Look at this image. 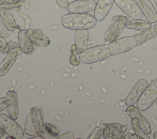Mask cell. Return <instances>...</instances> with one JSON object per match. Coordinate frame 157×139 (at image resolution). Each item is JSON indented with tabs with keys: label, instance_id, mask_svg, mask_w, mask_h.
Returning a JSON list of instances; mask_svg holds the SVG:
<instances>
[{
	"label": "cell",
	"instance_id": "cell-17",
	"mask_svg": "<svg viewBox=\"0 0 157 139\" xmlns=\"http://www.w3.org/2000/svg\"><path fill=\"white\" fill-rule=\"evenodd\" d=\"M30 38L33 43L38 47H46L50 43V40L40 29L29 28L28 29Z\"/></svg>",
	"mask_w": 157,
	"mask_h": 139
},
{
	"label": "cell",
	"instance_id": "cell-29",
	"mask_svg": "<svg viewBox=\"0 0 157 139\" xmlns=\"http://www.w3.org/2000/svg\"><path fill=\"white\" fill-rule=\"evenodd\" d=\"M21 6L20 2L18 3H10V4H2L0 5V9H4L6 10H11V9H17L18 7H20Z\"/></svg>",
	"mask_w": 157,
	"mask_h": 139
},
{
	"label": "cell",
	"instance_id": "cell-13",
	"mask_svg": "<svg viewBox=\"0 0 157 139\" xmlns=\"http://www.w3.org/2000/svg\"><path fill=\"white\" fill-rule=\"evenodd\" d=\"M135 2L148 21L157 22V12L150 0H135Z\"/></svg>",
	"mask_w": 157,
	"mask_h": 139
},
{
	"label": "cell",
	"instance_id": "cell-41",
	"mask_svg": "<svg viewBox=\"0 0 157 139\" xmlns=\"http://www.w3.org/2000/svg\"><path fill=\"white\" fill-rule=\"evenodd\" d=\"M156 106H157V99H156Z\"/></svg>",
	"mask_w": 157,
	"mask_h": 139
},
{
	"label": "cell",
	"instance_id": "cell-38",
	"mask_svg": "<svg viewBox=\"0 0 157 139\" xmlns=\"http://www.w3.org/2000/svg\"><path fill=\"white\" fill-rule=\"evenodd\" d=\"M153 138H154V139H157V132H156L153 134Z\"/></svg>",
	"mask_w": 157,
	"mask_h": 139
},
{
	"label": "cell",
	"instance_id": "cell-3",
	"mask_svg": "<svg viewBox=\"0 0 157 139\" xmlns=\"http://www.w3.org/2000/svg\"><path fill=\"white\" fill-rule=\"evenodd\" d=\"M111 56L108 44L94 46L79 54V59L83 64H92L103 61Z\"/></svg>",
	"mask_w": 157,
	"mask_h": 139
},
{
	"label": "cell",
	"instance_id": "cell-20",
	"mask_svg": "<svg viewBox=\"0 0 157 139\" xmlns=\"http://www.w3.org/2000/svg\"><path fill=\"white\" fill-rule=\"evenodd\" d=\"M0 17L2 22L9 31H13L17 29L15 19L9 10L0 9Z\"/></svg>",
	"mask_w": 157,
	"mask_h": 139
},
{
	"label": "cell",
	"instance_id": "cell-12",
	"mask_svg": "<svg viewBox=\"0 0 157 139\" xmlns=\"http://www.w3.org/2000/svg\"><path fill=\"white\" fill-rule=\"evenodd\" d=\"M147 85L148 83L146 80L140 79L124 99V103L126 105H133L137 103L138 99Z\"/></svg>",
	"mask_w": 157,
	"mask_h": 139
},
{
	"label": "cell",
	"instance_id": "cell-32",
	"mask_svg": "<svg viewBox=\"0 0 157 139\" xmlns=\"http://www.w3.org/2000/svg\"><path fill=\"white\" fill-rule=\"evenodd\" d=\"M8 102L6 97L0 98V111L4 110L7 107Z\"/></svg>",
	"mask_w": 157,
	"mask_h": 139
},
{
	"label": "cell",
	"instance_id": "cell-30",
	"mask_svg": "<svg viewBox=\"0 0 157 139\" xmlns=\"http://www.w3.org/2000/svg\"><path fill=\"white\" fill-rule=\"evenodd\" d=\"M9 36V31L5 26L2 22L0 21V36L6 37Z\"/></svg>",
	"mask_w": 157,
	"mask_h": 139
},
{
	"label": "cell",
	"instance_id": "cell-40",
	"mask_svg": "<svg viewBox=\"0 0 157 139\" xmlns=\"http://www.w3.org/2000/svg\"><path fill=\"white\" fill-rule=\"evenodd\" d=\"M154 1H155V5H156V9H157V0H154Z\"/></svg>",
	"mask_w": 157,
	"mask_h": 139
},
{
	"label": "cell",
	"instance_id": "cell-16",
	"mask_svg": "<svg viewBox=\"0 0 157 139\" xmlns=\"http://www.w3.org/2000/svg\"><path fill=\"white\" fill-rule=\"evenodd\" d=\"M18 43L21 51L25 54H30L33 51V43L27 29H21L18 32Z\"/></svg>",
	"mask_w": 157,
	"mask_h": 139
},
{
	"label": "cell",
	"instance_id": "cell-18",
	"mask_svg": "<svg viewBox=\"0 0 157 139\" xmlns=\"http://www.w3.org/2000/svg\"><path fill=\"white\" fill-rule=\"evenodd\" d=\"M89 40V32L87 29L76 30L75 32V45L78 54L87 48Z\"/></svg>",
	"mask_w": 157,
	"mask_h": 139
},
{
	"label": "cell",
	"instance_id": "cell-26",
	"mask_svg": "<svg viewBox=\"0 0 157 139\" xmlns=\"http://www.w3.org/2000/svg\"><path fill=\"white\" fill-rule=\"evenodd\" d=\"M78 54L75 45H72L71 47V53L70 57V62L74 66H78L80 63V59H78L77 54Z\"/></svg>",
	"mask_w": 157,
	"mask_h": 139
},
{
	"label": "cell",
	"instance_id": "cell-37",
	"mask_svg": "<svg viewBox=\"0 0 157 139\" xmlns=\"http://www.w3.org/2000/svg\"><path fill=\"white\" fill-rule=\"evenodd\" d=\"M4 131L2 130V129L0 127V136H2V135H4Z\"/></svg>",
	"mask_w": 157,
	"mask_h": 139
},
{
	"label": "cell",
	"instance_id": "cell-35",
	"mask_svg": "<svg viewBox=\"0 0 157 139\" xmlns=\"http://www.w3.org/2000/svg\"><path fill=\"white\" fill-rule=\"evenodd\" d=\"M58 5L62 9L67 8L68 5V0H56Z\"/></svg>",
	"mask_w": 157,
	"mask_h": 139
},
{
	"label": "cell",
	"instance_id": "cell-34",
	"mask_svg": "<svg viewBox=\"0 0 157 139\" xmlns=\"http://www.w3.org/2000/svg\"><path fill=\"white\" fill-rule=\"evenodd\" d=\"M121 139H138V137L135 133H130V132H127V133H124L122 135Z\"/></svg>",
	"mask_w": 157,
	"mask_h": 139
},
{
	"label": "cell",
	"instance_id": "cell-19",
	"mask_svg": "<svg viewBox=\"0 0 157 139\" xmlns=\"http://www.w3.org/2000/svg\"><path fill=\"white\" fill-rule=\"evenodd\" d=\"M132 36L136 40L137 46H139L155 38L157 36V34L155 30L154 26H152L149 29L141 31L139 33H137Z\"/></svg>",
	"mask_w": 157,
	"mask_h": 139
},
{
	"label": "cell",
	"instance_id": "cell-10",
	"mask_svg": "<svg viewBox=\"0 0 157 139\" xmlns=\"http://www.w3.org/2000/svg\"><path fill=\"white\" fill-rule=\"evenodd\" d=\"M22 52L20 46H13L9 48L5 58L0 64V77L5 75L13 66L18 56Z\"/></svg>",
	"mask_w": 157,
	"mask_h": 139
},
{
	"label": "cell",
	"instance_id": "cell-22",
	"mask_svg": "<svg viewBox=\"0 0 157 139\" xmlns=\"http://www.w3.org/2000/svg\"><path fill=\"white\" fill-rule=\"evenodd\" d=\"M131 124L132 128L134 132V133L137 135L138 137V139H150V137H148V135L145 133L140 127L139 125V122L137 119L136 118H131Z\"/></svg>",
	"mask_w": 157,
	"mask_h": 139
},
{
	"label": "cell",
	"instance_id": "cell-1",
	"mask_svg": "<svg viewBox=\"0 0 157 139\" xmlns=\"http://www.w3.org/2000/svg\"><path fill=\"white\" fill-rule=\"evenodd\" d=\"M62 25L72 30L90 29L93 28L97 20L94 15L90 13H72L64 15L61 18Z\"/></svg>",
	"mask_w": 157,
	"mask_h": 139
},
{
	"label": "cell",
	"instance_id": "cell-8",
	"mask_svg": "<svg viewBox=\"0 0 157 139\" xmlns=\"http://www.w3.org/2000/svg\"><path fill=\"white\" fill-rule=\"evenodd\" d=\"M117 6L132 19H141L143 13L133 0H114Z\"/></svg>",
	"mask_w": 157,
	"mask_h": 139
},
{
	"label": "cell",
	"instance_id": "cell-5",
	"mask_svg": "<svg viewBox=\"0 0 157 139\" xmlns=\"http://www.w3.org/2000/svg\"><path fill=\"white\" fill-rule=\"evenodd\" d=\"M157 99V78L147 85L137 102V108L142 111H145L153 105Z\"/></svg>",
	"mask_w": 157,
	"mask_h": 139
},
{
	"label": "cell",
	"instance_id": "cell-31",
	"mask_svg": "<svg viewBox=\"0 0 157 139\" xmlns=\"http://www.w3.org/2000/svg\"><path fill=\"white\" fill-rule=\"evenodd\" d=\"M15 9H16V12L18 13V15L20 17L24 18V19L25 20V24H26L25 28H26V29H28L29 28V23H30V18H29V17L28 16H27V15H25L23 13H21V11H20V7H18V8H17Z\"/></svg>",
	"mask_w": 157,
	"mask_h": 139
},
{
	"label": "cell",
	"instance_id": "cell-6",
	"mask_svg": "<svg viewBox=\"0 0 157 139\" xmlns=\"http://www.w3.org/2000/svg\"><path fill=\"white\" fill-rule=\"evenodd\" d=\"M0 127L10 138L21 139L24 136V130L21 126L9 115H0Z\"/></svg>",
	"mask_w": 157,
	"mask_h": 139
},
{
	"label": "cell",
	"instance_id": "cell-23",
	"mask_svg": "<svg viewBox=\"0 0 157 139\" xmlns=\"http://www.w3.org/2000/svg\"><path fill=\"white\" fill-rule=\"evenodd\" d=\"M101 126L104 127H107L109 129L118 132L121 134H123L128 129L127 124H122L120 123H104L101 125Z\"/></svg>",
	"mask_w": 157,
	"mask_h": 139
},
{
	"label": "cell",
	"instance_id": "cell-25",
	"mask_svg": "<svg viewBox=\"0 0 157 139\" xmlns=\"http://www.w3.org/2000/svg\"><path fill=\"white\" fill-rule=\"evenodd\" d=\"M122 134L112 130L107 127L104 128L102 137L105 139H121Z\"/></svg>",
	"mask_w": 157,
	"mask_h": 139
},
{
	"label": "cell",
	"instance_id": "cell-2",
	"mask_svg": "<svg viewBox=\"0 0 157 139\" xmlns=\"http://www.w3.org/2000/svg\"><path fill=\"white\" fill-rule=\"evenodd\" d=\"M42 111L37 107L31 108L25 124L24 132L31 137L39 136L45 138Z\"/></svg>",
	"mask_w": 157,
	"mask_h": 139
},
{
	"label": "cell",
	"instance_id": "cell-33",
	"mask_svg": "<svg viewBox=\"0 0 157 139\" xmlns=\"http://www.w3.org/2000/svg\"><path fill=\"white\" fill-rule=\"evenodd\" d=\"M58 138L59 139H74L75 138V137L74 135V134L71 132V131H67V132L63 133V135H61V136L58 137Z\"/></svg>",
	"mask_w": 157,
	"mask_h": 139
},
{
	"label": "cell",
	"instance_id": "cell-39",
	"mask_svg": "<svg viewBox=\"0 0 157 139\" xmlns=\"http://www.w3.org/2000/svg\"><path fill=\"white\" fill-rule=\"evenodd\" d=\"M154 28H155V31H156V32L157 34V23L154 26Z\"/></svg>",
	"mask_w": 157,
	"mask_h": 139
},
{
	"label": "cell",
	"instance_id": "cell-9",
	"mask_svg": "<svg viewBox=\"0 0 157 139\" xmlns=\"http://www.w3.org/2000/svg\"><path fill=\"white\" fill-rule=\"evenodd\" d=\"M96 2L94 0H75L71 2L67 10L72 13H87L94 10Z\"/></svg>",
	"mask_w": 157,
	"mask_h": 139
},
{
	"label": "cell",
	"instance_id": "cell-7",
	"mask_svg": "<svg viewBox=\"0 0 157 139\" xmlns=\"http://www.w3.org/2000/svg\"><path fill=\"white\" fill-rule=\"evenodd\" d=\"M137 46L136 39L132 36H126L108 43L111 56L121 54L131 50Z\"/></svg>",
	"mask_w": 157,
	"mask_h": 139
},
{
	"label": "cell",
	"instance_id": "cell-24",
	"mask_svg": "<svg viewBox=\"0 0 157 139\" xmlns=\"http://www.w3.org/2000/svg\"><path fill=\"white\" fill-rule=\"evenodd\" d=\"M44 130L45 132L47 133L49 135L55 138H58L59 137V131L58 129L52 124L50 123H44Z\"/></svg>",
	"mask_w": 157,
	"mask_h": 139
},
{
	"label": "cell",
	"instance_id": "cell-4",
	"mask_svg": "<svg viewBox=\"0 0 157 139\" xmlns=\"http://www.w3.org/2000/svg\"><path fill=\"white\" fill-rule=\"evenodd\" d=\"M128 20V17L124 15L113 16L105 32L104 42L110 43L118 39L125 28L126 23Z\"/></svg>",
	"mask_w": 157,
	"mask_h": 139
},
{
	"label": "cell",
	"instance_id": "cell-11",
	"mask_svg": "<svg viewBox=\"0 0 157 139\" xmlns=\"http://www.w3.org/2000/svg\"><path fill=\"white\" fill-rule=\"evenodd\" d=\"M126 113L131 119L132 118H136L137 119L139 126L145 133L149 135L151 133V127L150 124L141 114L140 110L137 108V107L134 106V105L128 106L126 109Z\"/></svg>",
	"mask_w": 157,
	"mask_h": 139
},
{
	"label": "cell",
	"instance_id": "cell-36",
	"mask_svg": "<svg viewBox=\"0 0 157 139\" xmlns=\"http://www.w3.org/2000/svg\"><path fill=\"white\" fill-rule=\"evenodd\" d=\"M20 2V0H0V5L10 3H18Z\"/></svg>",
	"mask_w": 157,
	"mask_h": 139
},
{
	"label": "cell",
	"instance_id": "cell-14",
	"mask_svg": "<svg viewBox=\"0 0 157 139\" xmlns=\"http://www.w3.org/2000/svg\"><path fill=\"white\" fill-rule=\"evenodd\" d=\"M114 0H98L94 10V17L98 21H102L110 12Z\"/></svg>",
	"mask_w": 157,
	"mask_h": 139
},
{
	"label": "cell",
	"instance_id": "cell-15",
	"mask_svg": "<svg viewBox=\"0 0 157 139\" xmlns=\"http://www.w3.org/2000/svg\"><path fill=\"white\" fill-rule=\"evenodd\" d=\"M8 105L7 107L8 115L14 119L18 117V102L16 92L13 90L9 91L6 94Z\"/></svg>",
	"mask_w": 157,
	"mask_h": 139
},
{
	"label": "cell",
	"instance_id": "cell-28",
	"mask_svg": "<svg viewBox=\"0 0 157 139\" xmlns=\"http://www.w3.org/2000/svg\"><path fill=\"white\" fill-rule=\"evenodd\" d=\"M9 48V45L4 39V37L0 36V51L2 53H7Z\"/></svg>",
	"mask_w": 157,
	"mask_h": 139
},
{
	"label": "cell",
	"instance_id": "cell-27",
	"mask_svg": "<svg viewBox=\"0 0 157 139\" xmlns=\"http://www.w3.org/2000/svg\"><path fill=\"white\" fill-rule=\"evenodd\" d=\"M103 132H104V128L101 127H96L93 130L91 133L90 135V136L88 137L89 139H99L102 138L103 136Z\"/></svg>",
	"mask_w": 157,
	"mask_h": 139
},
{
	"label": "cell",
	"instance_id": "cell-21",
	"mask_svg": "<svg viewBox=\"0 0 157 139\" xmlns=\"http://www.w3.org/2000/svg\"><path fill=\"white\" fill-rule=\"evenodd\" d=\"M151 23L148 20L141 19H132L127 21L125 24V28L129 29H134L136 31H143L149 29L152 26Z\"/></svg>",
	"mask_w": 157,
	"mask_h": 139
}]
</instances>
